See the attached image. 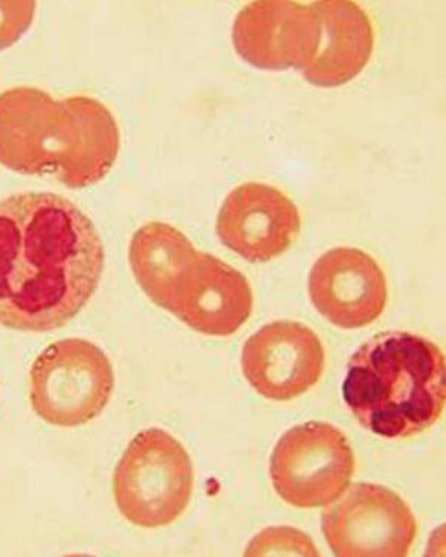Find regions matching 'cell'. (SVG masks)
<instances>
[{"instance_id": "1", "label": "cell", "mask_w": 446, "mask_h": 557, "mask_svg": "<svg viewBox=\"0 0 446 557\" xmlns=\"http://www.w3.org/2000/svg\"><path fill=\"white\" fill-rule=\"evenodd\" d=\"M102 271V240L76 203L37 191L0 201V325H66L92 299Z\"/></svg>"}, {"instance_id": "2", "label": "cell", "mask_w": 446, "mask_h": 557, "mask_svg": "<svg viewBox=\"0 0 446 557\" xmlns=\"http://www.w3.org/2000/svg\"><path fill=\"white\" fill-rule=\"evenodd\" d=\"M343 398L359 424L376 436L424 433L444 412V351L421 335L381 332L347 363Z\"/></svg>"}, {"instance_id": "3", "label": "cell", "mask_w": 446, "mask_h": 557, "mask_svg": "<svg viewBox=\"0 0 446 557\" xmlns=\"http://www.w3.org/2000/svg\"><path fill=\"white\" fill-rule=\"evenodd\" d=\"M195 468L187 449L160 429L129 442L113 475L117 509L129 523L157 529L175 523L191 500Z\"/></svg>"}, {"instance_id": "4", "label": "cell", "mask_w": 446, "mask_h": 557, "mask_svg": "<svg viewBox=\"0 0 446 557\" xmlns=\"http://www.w3.org/2000/svg\"><path fill=\"white\" fill-rule=\"evenodd\" d=\"M29 388L39 418L63 429L85 425L109 405L114 388L112 362L88 339H61L35 359Z\"/></svg>"}, {"instance_id": "5", "label": "cell", "mask_w": 446, "mask_h": 557, "mask_svg": "<svg viewBox=\"0 0 446 557\" xmlns=\"http://www.w3.org/2000/svg\"><path fill=\"white\" fill-rule=\"evenodd\" d=\"M355 454L346 434L327 422L296 425L284 433L271 456L275 492L295 508H325L349 488Z\"/></svg>"}, {"instance_id": "6", "label": "cell", "mask_w": 446, "mask_h": 557, "mask_svg": "<svg viewBox=\"0 0 446 557\" xmlns=\"http://www.w3.org/2000/svg\"><path fill=\"white\" fill-rule=\"evenodd\" d=\"M322 531L339 557L408 556L418 524L393 490L358 482L322 512Z\"/></svg>"}, {"instance_id": "7", "label": "cell", "mask_w": 446, "mask_h": 557, "mask_svg": "<svg viewBox=\"0 0 446 557\" xmlns=\"http://www.w3.org/2000/svg\"><path fill=\"white\" fill-rule=\"evenodd\" d=\"M325 361V347L313 330L283 320L248 338L240 362L256 393L268 400L289 401L318 385Z\"/></svg>"}, {"instance_id": "8", "label": "cell", "mask_w": 446, "mask_h": 557, "mask_svg": "<svg viewBox=\"0 0 446 557\" xmlns=\"http://www.w3.org/2000/svg\"><path fill=\"white\" fill-rule=\"evenodd\" d=\"M233 46L244 61L262 70H303L321 42V20L314 5L252 2L233 23Z\"/></svg>"}, {"instance_id": "9", "label": "cell", "mask_w": 446, "mask_h": 557, "mask_svg": "<svg viewBox=\"0 0 446 557\" xmlns=\"http://www.w3.org/2000/svg\"><path fill=\"white\" fill-rule=\"evenodd\" d=\"M299 232L301 215L289 196L259 182L233 189L216 219L221 243L252 263L282 256Z\"/></svg>"}, {"instance_id": "10", "label": "cell", "mask_w": 446, "mask_h": 557, "mask_svg": "<svg viewBox=\"0 0 446 557\" xmlns=\"http://www.w3.org/2000/svg\"><path fill=\"white\" fill-rule=\"evenodd\" d=\"M311 302L342 330H359L381 318L388 302V283L366 251L338 247L314 263L308 280Z\"/></svg>"}, {"instance_id": "11", "label": "cell", "mask_w": 446, "mask_h": 557, "mask_svg": "<svg viewBox=\"0 0 446 557\" xmlns=\"http://www.w3.org/2000/svg\"><path fill=\"white\" fill-rule=\"evenodd\" d=\"M62 101L20 86L0 94V164L23 175L53 172L61 137Z\"/></svg>"}, {"instance_id": "12", "label": "cell", "mask_w": 446, "mask_h": 557, "mask_svg": "<svg viewBox=\"0 0 446 557\" xmlns=\"http://www.w3.org/2000/svg\"><path fill=\"white\" fill-rule=\"evenodd\" d=\"M61 137L53 175L70 188H85L104 180L116 163L121 134L112 112L89 97L62 101Z\"/></svg>"}, {"instance_id": "13", "label": "cell", "mask_w": 446, "mask_h": 557, "mask_svg": "<svg viewBox=\"0 0 446 557\" xmlns=\"http://www.w3.org/2000/svg\"><path fill=\"white\" fill-rule=\"evenodd\" d=\"M252 304L246 276L223 260L199 252L175 315L200 334L228 337L246 325Z\"/></svg>"}, {"instance_id": "14", "label": "cell", "mask_w": 446, "mask_h": 557, "mask_svg": "<svg viewBox=\"0 0 446 557\" xmlns=\"http://www.w3.org/2000/svg\"><path fill=\"white\" fill-rule=\"evenodd\" d=\"M321 42L303 77L319 88H338L364 71L374 49V29L364 8L349 0L313 3Z\"/></svg>"}, {"instance_id": "15", "label": "cell", "mask_w": 446, "mask_h": 557, "mask_svg": "<svg viewBox=\"0 0 446 557\" xmlns=\"http://www.w3.org/2000/svg\"><path fill=\"white\" fill-rule=\"evenodd\" d=\"M199 251L191 240L161 221H151L134 233L129 264L146 296L158 307L175 314Z\"/></svg>"}, {"instance_id": "16", "label": "cell", "mask_w": 446, "mask_h": 557, "mask_svg": "<svg viewBox=\"0 0 446 557\" xmlns=\"http://www.w3.org/2000/svg\"><path fill=\"white\" fill-rule=\"evenodd\" d=\"M307 555L318 556V548L306 533L292 528H271L251 541L246 555Z\"/></svg>"}, {"instance_id": "17", "label": "cell", "mask_w": 446, "mask_h": 557, "mask_svg": "<svg viewBox=\"0 0 446 557\" xmlns=\"http://www.w3.org/2000/svg\"><path fill=\"white\" fill-rule=\"evenodd\" d=\"M35 2H0V50L15 45L34 22Z\"/></svg>"}]
</instances>
